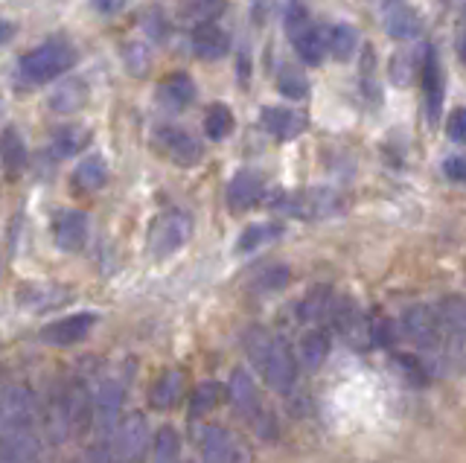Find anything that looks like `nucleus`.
<instances>
[{
  "label": "nucleus",
  "instance_id": "obj_38",
  "mask_svg": "<svg viewBox=\"0 0 466 463\" xmlns=\"http://www.w3.org/2000/svg\"><path fill=\"white\" fill-rule=\"evenodd\" d=\"M446 135L455 140V143H463V137H466V117H463V111L461 108H455L449 114V120H446Z\"/></svg>",
  "mask_w": 466,
  "mask_h": 463
},
{
  "label": "nucleus",
  "instance_id": "obj_37",
  "mask_svg": "<svg viewBox=\"0 0 466 463\" xmlns=\"http://www.w3.org/2000/svg\"><path fill=\"white\" fill-rule=\"evenodd\" d=\"M283 21H286V33H289V38H295L298 33H303V30H306V26H312V24H315V21H312V15H309V9L300 6V4L286 6Z\"/></svg>",
  "mask_w": 466,
  "mask_h": 463
},
{
  "label": "nucleus",
  "instance_id": "obj_11",
  "mask_svg": "<svg viewBox=\"0 0 466 463\" xmlns=\"http://www.w3.org/2000/svg\"><path fill=\"white\" fill-rule=\"evenodd\" d=\"M96 327V315L94 312H76L67 317H58V321L47 324L41 329V341H47L53 347H70L79 344L91 336V329Z\"/></svg>",
  "mask_w": 466,
  "mask_h": 463
},
{
  "label": "nucleus",
  "instance_id": "obj_20",
  "mask_svg": "<svg viewBox=\"0 0 466 463\" xmlns=\"http://www.w3.org/2000/svg\"><path fill=\"white\" fill-rule=\"evenodd\" d=\"M196 99V85L187 74H172L157 85V103L169 111H181Z\"/></svg>",
  "mask_w": 466,
  "mask_h": 463
},
{
  "label": "nucleus",
  "instance_id": "obj_39",
  "mask_svg": "<svg viewBox=\"0 0 466 463\" xmlns=\"http://www.w3.org/2000/svg\"><path fill=\"white\" fill-rule=\"evenodd\" d=\"M443 176L449 181H455V184H463V178H466V161H463L461 155L446 157V161H443Z\"/></svg>",
  "mask_w": 466,
  "mask_h": 463
},
{
  "label": "nucleus",
  "instance_id": "obj_40",
  "mask_svg": "<svg viewBox=\"0 0 466 463\" xmlns=\"http://www.w3.org/2000/svg\"><path fill=\"white\" fill-rule=\"evenodd\" d=\"M397 361H400V365H405V367H408L405 373L411 376V379H414L417 385L426 382V367H422V361H420V358H414V356H405V353H402Z\"/></svg>",
  "mask_w": 466,
  "mask_h": 463
},
{
  "label": "nucleus",
  "instance_id": "obj_3",
  "mask_svg": "<svg viewBox=\"0 0 466 463\" xmlns=\"http://www.w3.org/2000/svg\"><path fill=\"white\" fill-rule=\"evenodd\" d=\"M0 431H38V399L24 382L0 388Z\"/></svg>",
  "mask_w": 466,
  "mask_h": 463
},
{
  "label": "nucleus",
  "instance_id": "obj_34",
  "mask_svg": "<svg viewBox=\"0 0 466 463\" xmlns=\"http://www.w3.org/2000/svg\"><path fill=\"white\" fill-rule=\"evenodd\" d=\"M332 292L327 286H318V288H312L309 295H306L303 300H300V307H298V315H300V321H318V317H324L327 312H329V307H332Z\"/></svg>",
  "mask_w": 466,
  "mask_h": 463
},
{
  "label": "nucleus",
  "instance_id": "obj_29",
  "mask_svg": "<svg viewBox=\"0 0 466 463\" xmlns=\"http://www.w3.org/2000/svg\"><path fill=\"white\" fill-rule=\"evenodd\" d=\"M76 184L82 186V190H87V193L102 190V186L108 184V164L102 161L99 155L85 157V161L76 166Z\"/></svg>",
  "mask_w": 466,
  "mask_h": 463
},
{
  "label": "nucleus",
  "instance_id": "obj_5",
  "mask_svg": "<svg viewBox=\"0 0 466 463\" xmlns=\"http://www.w3.org/2000/svg\"><path fill=\"white\" fill-rule=\"evenodd\" d=\"M204 463H254V452L239 434L225 426H208L198 438Z\"/></svg>",
  "mask_w": 466,
  "mask_h": 463
},
{
  "label": "nucleus",
  "instance_id": "obj_22",
  "mask_svg": "<svg viewBox=\"0 0 466 463\" xmlns=\"http://www.w3.org/2000/svg\"><path fill=\"white\" fill-rule=\"evenodd\" d=\"M262 126L277 140H295L306 128V120L291 108H266L262 111Z\"/></svg>",
  "mask_w": 466,
  "mask_h": 463
},
{
  "label": "nucleus",
  "instance_id": "obj_27",
  "mask_svg": "<svg viewBox=\"0 0 466 463\" xmlns=\"http://www.w3.org/2000/svg\"><path fill=\"white\" fill-rule=\"evenodd\" d=\"M26 164V149H24V140L18 135V128H4V135H0V169L15 176V172H21Z\"/></svg>",
  "mask_w": 466,
  "mask_h": 463
},
{
  "label": "nucleus",
  "instance_id": "obj_36",
  "mask_svg": "<svg viewBox=\"0 0 466 463\" xmlns=\"http://www.w3.org/2000/svg\"><path fill=\"white\" fill-rule=\"evenodd\" d=\"M277 88H280V94L289 99H303L306 94H309V79H306L298 67L283 65L280 76H277Z\"/></svg>",
  "mask_w": 466,
  "mask_h": 463
},
{
  "label": "nucleus",
  "instance_id": "obj_44",
  "mask_svg": "<svg viewBox=\"0 0 466 463\" xmlns=\"http://www.w3.org/2000/svg\"><path fill=\"white\" fill-rule=\"evenodd\" d=\"M0 111H4V99H0Z\"/></svg>",
  "mask_w": 466,
  "mask_h": 463
},
{
  "label": "nucleus",
  "instance_id": "obj_18",
  "mask_svg": "<svg viewBox=\"0 0 466 463\" xmlns=\"http://www.w3.org/2000/svg\"><path fill=\"white\" fill-rule=\"evenodd\" d=\"M335 324H339V329L344 332V338L359 347V350H368L370 344V324L368 317L361 315V309L356 307V303H339V309L332 312Z\"/></svg>",
  "mask_w": 466,
  "mask_h": 463
},
{
  "label": "nucleus",
  "instance_id": "obj_4",
  "mask_svg": "<svg viewBox=\"0 0 466 463\" xmlns=\"http://www.w3.org/2000/svg\"><path fill=\"white\" fill-rule=\"evenodd\" d=\"M271 205L277 210H283L295 219H327V216H335L344 201L335 190H300V193H280Z\"/></svg>",
  "mask_w": 466,
  "mask_h": 463
},
{
  "label": "nucleus",
  "instance_id": "obj_8",
  "mask_svg": "<svg viewBox=\"0 0 466 463\" xmlns=\"http://www.w3.org/2000/svg\"><path fill=\"white\" fill-rule=\"evenodd\" d=\"M58 397H62V411H65L70 434H82V431L91 428V419H94V394H91V388H87L82 379H73V382H67L62 390H58Z\"/></svg>",
  "mask_w": 466,
  "mask_h": 463
},
{
  "label": "nucleus",
  "instance_id": "obj_19",
  "mask_svg": "<svg viewBox=\"0 0 466 463\" xmlns=\"http://www.w3.org/2000/svg\"><path fill=\"white\" fill-rule=\"evenodd\" d=\"M382 15H385V30H388V35L397 38V41H411L422 30L420 15L408 4H385L382 6Z\"/></svg>",
  "mask_w": 466,
  "mask_h": 463
},
{
  "label": "nucleus",
  "instance_id": "obj_31",
  "mask_svg": "<svg viewBox=\"0 0 466 463\" xmlns=\"http://www.w3.org/2000/svg\"><path fill=\"white\" fill-rule=\"evenodd\" d=\"M85 99H87L85 82L70 79V82L62 85V88H56V91H53L50 106H53L58 114H73V111H79V108L85 106Z\"/></svg>",
  "mask_w": 466,
  "mask_h": 463
},
{
  "label": "nucleus",
  "instance_id": "obj_13",
  "mask_svg": "<svg viewBox=\"0 0 466 463\" xmlns=\"http://www.w3.org/2000/svg\"><path fill=\"white\" fill-rule=\"evenodd\" d=\"M262 190H266V178L259 176V172L254 169H239L237 176L230 178L228 184V207L233 213H245V210H251L257 201L262 198Z\"/></svg>",
  "mask_w": 466,
  "mask_h": 463
},
{
  "label": "nucleus",
  "instance_id": "obj_43",
  "mask_svg": "<svg viewBox=\"0 0 466 463\" xmlns=\"http://www.w3.org/2000/svg\"><path fill=\"white\" fill-rule=\"evenodd\" d=\"M99 12H123V4H96Z\"/></svg>",
  "mask_w": 466,
  "mask_h": 463
},
{
  "label": "nucleus",
  "instance_id": "obj_33",
  "mask_svg": "<svg viewBox=\"0 0 466 463\" xmlns=\"http://www.w3.org/2000/svg\"><path fill=\"white\" fill-rule=\"evenodd\" d=\"M233 132V114L225 103H216L208 108V117H204V135L210 140H225Z\"/></svg>",
  "mask_w": 466,
  "mask_h": 463
},
{
  "label": "nucleus",
  "instance_id": "obj_41",
  "mask_svg": "<svg viewBox=\"0 0 466 463\" xmlns=\"http://www.w3.org/2000/svg\"><path fill=\"white\" fill-rule=\"evenodd\" d=\"M286 280H289V268L277 266V268H271V271L262 274L259 288H280V286H286Z\"/></svg>",
  "mask_w": 466,
  "mask_h": 463
},
{
  "label": "nucleus",
  "instance_id": "obj_7",
  "mask_svg": "<svg viewBox=\"0 0 466 463\" xmlns=\"http://www.w3.org/2000/svg\"><path fill=\"white\" fill-rule=\"evenodd\" d=\"M146 443H149V423L143 414H128L123 423H116L111 438L116 463H137L146 452Z\"/></svg>",
  "mask_w": 466,
  "mask_h": 463
},
{
  "label": "nucleus",
  "instance_id": "obj_24",
  "mask_svg": "<svg viewBox=\"0 0 466 463\" xmlns=\"http://www.w3.org/2000/svg\"><path fill=\"white\" fill-rule=\"evenodd\" d=\"M422 91H426V99H429V117L437 120L441 103H443V76H441V65H437V55L431 47L426 50V62H422Z\"/></svg>",
  "mask_w": 466,
  "mask_h": 463
},
{
  "label": "nucleus",
  "instance_id": "obj_32",
  "mask_svg": "<svg viewBox=\"0 0 466 463\" xmlns=\"http://www.w3.org/2000/svg\"><path fill=\"white\" fill-rule=\"evenodd\" d=\"M222 402V385L218 382H201L196 385V390L189 394V417H204L210 414L216 405Z\"/></svg>",
  "mask_w": 466,
  "mask_h": 463
},
{
  "label": "nucleus",
  "instance_id": "obj_23",
  "mask_svg": "<svg viewBox=\"0 0 466 463\" xmlns=\"http://www.w3.org/2000/svg\"><path fill=\"white\" fill-rule=\"evenodd\" d=\"M181 394H184V373L181 370H164L149 390V402H152V408L167 411L181 399Z\"/></svg>",
  "mask_w": 466,
  "mask_h": 463
},
{
  "label": "nucleus",
  "instance_id": "obj_21",
  "mask_svg": "<svg viewBox=\"0 0 466 463\" xmlns=\"http://www.w3.org/2000/svg\"><path fill=\"white\" fill-rule=\"evenodd\" d=\"M327 35H329V26H320V24H312L306 26L303 33H298L291 38V45H295V53L300 55V62L306 65H320L327 55Z\"/></svg>",
  "mask_w": 466,
  "mask_h": 463
},
{
  "label": "nucleus",
  "instance_id": "obj_9",
  "mask_svg": "<svg viewBox=\"0 0 466 463\" xmlns=\"http://www.w3.org/2000/svg\"><path fill=\"white\" fill-rule=\"evenodd\" d=\"M402 329L422 350H441L443 347L441 321H437L434 307H411L402 317Z\"/></svg>",
  "mask_w": 466,
  "mask_h": 463
},
{
  "label": "nucleus",
  "instance_id": "obj_10",
  "mask_svg": "<svg viewBox=\"0 0 466 463\" xmlns=\"http://www.w3.org/2000/svg\"><path fill=\"white\" fill-rule=\"evenodd\" d=\"M157 140H160V146H164V152L169 155V161H175L178 166H196L204 157V143L193 132H187V128L164 126V128H157Z\"/></svg>",
  "mask_w": 466,
  "mask_h": 463
},
{
  "label": "nucleus",
  "instance_id": "obj_12",
  "mask_svg": "<svg viewBox=\"0 0 466 463\" xmlns=\"http://www.w3.org/2000/svg\"><path fill=\"white\" fill-rule=\"evenodd\" d=\"M437 321H441V336H443V350L451 353L461 365V353H463V324H466V312H463V300L461 297H446L441 307L434 309Z\"/></svg>",
  "mask_w": 466,
  "mask_h": 463
},
{
  "label": "nucleus",
  "instance_id": "obj_42",
  "mask_svg": "<svg viewBox=\"0 0 466 463\" xmlns=\"http://www.w3.org/2000/svg\"><path fill=\"white\" fill-rule=\"evenodd\" d=\"M15 35V30H12V24L6 21V18H0V45H6V41Z\"/></svg>",
  "mask_w": 466,
  "mask_h": 463
},
{
  "label": "nucleus",
  "instance_id": "obj_14",
  "mask_svg": "<svg viewBox=\"0 0 466 463\" xmlns=\"http://www.w3.org/2000/svg\"><path fill=\"white\" fill-rule=\"evenodd\" d=\"M0 463H41L38 431H0Z\"/></svg>",
  "mask_w": 466,
  "mask_h": 463
},
{
  "label": "nucleus",
  "instance_id": "obj_35",
  "mask_svg": "<svg viewBox=\"0 0 466 463\" xmlns=\"http://www.w3.org/2000/svg\"><path fill=\"white\" fill-rule=\"evenodd\" d=\"M181 458V438L172 426H164L155 434V460L157 463H178Z\"/></svg>",
  "mask_w": 466,
  "mask_h": 463
},
{
  "label": "nucleus",
  "instance_id": "obj_2",
  "mask_svg": "<svg viewBox=\"0 0 466 463\" xmlns=\"http://www.w3.org/2000/svg\"><path fill=\"white\" fill-rule=\"evenodd\" d=\"M73 65H76V50H73L67 41L53 38L24 55L21 76L33 85H44V82H53L62 74H67Z\"/></svg>",
  "mask_w": 466,
  "mask_h": 463
},
{
  "label": "nucleus",
  "instance_id": "obj_17",
  "mask_svg": "<svg viewBox=\"0 0 466 463\" xmlns=\"http://www.w3.org/2000/svg\"><path fill=\"white\" fill-rule=\"evenodd\" d=\"M193 53L198 59H225L230 53V35L218 26L216 21L213 24H198L193 30Z\"/></svg>",
  "mask_w": 466,
  "mask_h": 463
},
{
  "label": "nucleus",
  "instance_id": "obj_28",
  "mask_svg": "<svg viewBox=\"0 0 466 463\" xmlns=\"http://www.w3.org/2000/svg\"><path fill=\"white\" fill-rule=\"evenodd\" d=\"M283 237V225H274V222H266V225H251L242 230V237L237 239V251L242 254H251L257 248H262V245H268L274 239Z\"/></svg>",
  "mask_w": 466,
  "mask_h": 463
},
{
  "label": "nucleus",
  "instance_id": "obj_15",
  "mask_svg": "<svg viewBox=\"0 0 466 463\" xmlns=\"http://www.w3.org/2000/svg\"><path fill=\"white\" fill-rule=\"evenodd\" d=\"M228 394L233 399V405L248 417L254 419V423L259 426L262 419V402H259V394H257V382L254 376L248 370H233L230 373V382H228Z\"/></svg>",
  "mask_w": 466,
  "mask_h": 463
},
{
  "label": "nucleus",
  "instance_id": "obj_1",
  "mask_svg": "<svg viewBox=\"0 0 466 463\" xmlns=\"http://www.w3.org/2000/svg\"><path fill=\"white\" fill-rule=\"evenodd\" d=\"M245 350L254 365L262 370V379L277 394H289L298 382V358L286 338L251 327L245 332Z\"/></svg>",
  "mask_w": 466,
  "mask_h": 463
},
{
  "label": "nucleus",
  "instance_id": "obj_16",
  "mask_svg": "<svg viewBox=\"0 0 466 463\" xmlns=\"http://www.w3.org/2000/svg\"><path fill=\"white\" fill-rule=\"evenodd\" d=\"M53 239L67 254L82 251L87 242V216L79 210H67L65 216H58V222L53 227Z\"/></svg>",
  "mask_w": 466,
  "mask_h": 463
},
{
  "label": "nucleus",
  "instance_id": "obj_30",
  "mask_svg": "<svg viewBox=\"0 0 466 463\" xmlns=\"http://www.w3.org/2000/svg\"><path fill=\"white\" fill-rule=\"evenodd\" d=\"M359 47V33L347 24H335L327 35V53H332L339 62L353 59V53Z\"/></svg>",
  "mask_w": 466,
  "mask_h": 463
},
{
  "label": "nucleus",
  "instance_id": "obj_26",
  "mask_svg": "<svg viewBox=\"0 0 466 463\" xmlns=\"http://www.w3.org/2000/svg\"><path fill=\"white\" fill-rule=\"evenodd\" d=\"M87 143H91V132H87V126H79V123L62 126V128H56V132H53V152L58 157L79 155Z\"/></svg>",
  "mask_w": 466,
  "mask_h": 463
},
{
  "label": "nucleus",
  "instance_id": "obj_6",
  "mask_svg": "<svg viewBox=\"0 0 466 463\" xmlns=\"http://www.w3.org/2000/svg\"><path fill=\"white\" fill-rule=\"evenodd\" d=\"M189 237H193V219L184 210H169L155 219L149 230V248L155 257H169L184 248Z\"/></svg>",
  "mask_w": 466,
  "mask_h": 463
},
{
  "label": "nucleus",
  "instance_id": "obj_25",
  "mask_svg": "<svg viewBox=\"0 0 466 463\" xmlns=\"http://www.w3.org/2000/svg\"><path fill=\"white\" fill-rule=\"evenodd\" d=\"M329 347H332V341H329V336L324 329L303 332V338H300V365L306 370H318L327 361Z\"/></svg>",
  "mask_w": 466,
  "mask_h": 463
}]
</instances>
